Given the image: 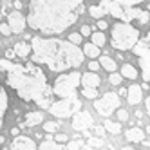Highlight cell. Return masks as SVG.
<instances>
[{"label": "cell", "mask_w": 150, "mask_h": 150, "mask_svg": "<svg viewBox=\"0 0 150 150\" xmlns=\"http://www.w3.org/2000/svg\"><path fill=\"white\" fill-rule=\"evenodd\" d=\"M85 11L83 0H29L25 24L44 35H60Z\"/></svg>", "instance_id": "6da1fadb"}, {"label": "cell", "mask_w": 150, "mask_h": 150, "mask_svg": "<svg viewBox=\"0 0 150 150\" xmlns=\"http://www.w3.org/2000/svg\"><path fill=\"white\" fill-rule=\"evenodd\" d=\"M0 72H6V81L18 98L25 103H36L42 109H49L52 103V92L47 85L45 72L35 63H15L13 60L0 58Z\"/></svg>", "instance_id": "7a4b0ae2"}, {"label": "cell", "mask_w": 150, "mask_h": 150, "mask_svg": "<svg viewBox=\"0 0 150 150\" xmlns=\"http://www.w3.org/2000/svg\"><path fill=\"white\" fill-rule=\"evenodd\" d=\"M31 60L33 63L45 65L54 72L78 69L83 63V52L78 45L58 38L35 36L31 42Z\"/></svg>", "instance_id": "3957f363"}, {"label": "cell", "mask_w": 150, "mask_h": 150, "mask_svg": "<svg viewBox=\"0 0 150 150\" xmlns=\"http://www.w3.org/2000/svg\"><path fill=\"white\" fill-rule=\"evenodd\" d=\"M139 40V29H136L128 22H117L110 29V45L116 51H130Z\"/></svg>", "instance_id": "277c9868"}, {"label": "cell", "mask_w": 150, "mask_h": 150, "mask_svg": "<svg viewBox=\"0 0 150 150\" xmlns=\"http://www.w3.org/2000/svg\"><path fill=\"white\" fill-rule=\"evenodd\" d=\"M80 72H67V74H60L54 80L51 92L58 96L60 100L63 98H71V96H76V89L80 85Z\"/></svg>", "instance_id": "5b68a950"}, {"label": "cell", "mask_w": 150, "mask_h": 150, "mask_svg": "<svg viewBox=\"0 0 150 150\" xmlns=\"http://www.w3.org/2000/svg\"><path fill=\"white\" fill-rule=\"evenodd\" d=\"M78 110H81V101L76 96H71V98H63L60 101H52L49 105V112L52 116H56L58 120H65L71 117L72 114H76Z\"/></svg>", "instance_id": "8992f818"}, {"label": "cell", "mask_w": 150, "mask_h": 150, "mask_svg": "<svg viewBox=\"0 0 150 150\" xmlns=\"http://www.w3.org/2000/svg\"><path fill=\"white\" fill-rule=\"evenodd\" d=\"M120 105H121L120 96L116 92H107V94L101 96V98L94 100V110L103 117H109V116H112L116 112V109H120Z\"/></svg>", "instance_id": "52a82bcc"}, {"label": "cell", "mask_w": 150, "mask_h": 150, "mask_svg": "<svg viewBox=\"0 0 150 150\" xmlns=\"http://www.w3.org/2000/svg\"><path fill=\"white\" fill-rule=\"evenodd\" d=\"M94 125L92 121V116L85 110H78L76 114H72V128L76 132H83V130H89V128Z\"/></svg>", "instance_id": "ba28073f"}, {"label": "cell", "mask_w": 150, "mask_h": 150, "mask_svg": "<svg viewBox=\"0 0 150 150\" xmlns=\"http://www.w3.org/2000/svg\"><path fill=\"white\" fill-rule=\"evenodd\" d=\"M7 25H9V29H11V33L13 35H20L22 31L25 29V16L22 15V11H11L7 15Z\"/></svg>", "instance_id": "9c48e42d"}, {"label": "cell", "mask_w": 150, "mask_h": 150, "mask_svg": "<svg viewBox=\"0 0 150 150\" xmlns=\"http://www.w3.org/2000/svg\"><path fill=\"white\" fill-rule=\"evenodd\" d=\"M40 123H44V112L36 110V112H27L22 120L18 117V125L20 128H31V127H36Z\"/></svg>", "instance_id": "30bf717a"}, {"label": "cell", "mask_w": 150, "mask_h": 150, "mask_svg": "<svg viewBox=\"0 0 150 150\" xmlns=\"http://www.w3.org/2000/svg\"><path fill=\"white\" fill-rule=\"evenodd\" d=\"M11 148H13V150H36V145H35V141H33L31 137L20 134V136H16V137L13 139Z\"/></svg>", "instance_id": "8fae6325"}, {"label": "cell", "mask_w": 150, "mask_h": 150, "mask_svg": "<svg viewBox=\"0 0 150 150\" xmlns=\"http://www.w3.org/2000/svg\"><path fill=\"white\" fill-rule=\"evenodd\" d=\"M127 101L130 103L132 107H136V105H139L143 101V91H141V87L139 85H130V87L127 89Z\"/></svg>", "instance_id": "7c38bea8"}, {"label": "cell", "mask_w": 150, "mask_h": 150, "mask_svg": "<svg viewBox=\"0 0 150 150\" xmlns=\"http://www.w3.org/2000/svg\"><path fill=\"white\" fill-rule=\"evenodd\" d=\"M80 83L85 89H98L101 83V78L96 72H85L83 76H80Z\"/></svg>", "instance_id": "4fadbf2b"}, {"label": "cell", "mask_w": 150, "mask_h": 150, "mask_svg": "<svg viewBox=\"0 0 150 150\" xmlns=\"http://www.w3.org/2000/svg\"><path fill=\"white\" fill-rule=\"evenodd\" d=\"M125 137L127 141H132V143H141L145 139V130H141L139 127H130L125 130Z\"/></svg>", "instance_id": "5bb4252c"}, {"label": "cell", "mask_w": 150, "mask_h": 150, "mask_svg": "<svg viewBox=\"0 0 150 150\" xmlns=\"http://www.w3.org/2000/svg\"><path fill=\"white\" fill-rule=\"evenodd\" d=\"M100 58V67H103V69H107V71H110V72H116V69H117V63L109 56V54H107V52H105V54H100L98 56Z\"/></svg>", "instance_id": "9a60e30c"}, {"label": "cell", "mask_w": 150, "mask_h": 150, "mask_svg": "<svg viewBox=\"0 0 150 150\" xmlns=\"http://www.w3.org/2000/svg\"><path fill=\"white\" fill-rule=\"evenodd\" d=\"M15 54H16V58H20V60H24V58H27L29 54H31V45L29 44H25V42H18V44H15Z\"/></svg>", "instance_id": "2e32d148"}, {"label": "cell", "mask_w": 150, "mask_h": 150, "mask_svg": "<svg viewBox=\"0 0 150 150\" xmlns=\"http://www.w3.org/2000/svg\"><path fill=\"white\" fill-rule=\"evenodd\" d=\"M7 103H9V98H7V92L6 89L0 85V127H2V117L7 110Z\"/></svg>", "instance_id": "e0dca14e"}, {"label": "cell", "mask_w": 150, "mask_h": 150, "mask_svg": "<svg viewBox=\"0 0 150 150\" xmlns=\"http://www.w3.org/2000/svg\"><path fill=\"white\" fill-rule=\"evenodd\" d=\"M83 56H87V58H98L100 54H101V51H100V47H96L94 44H83Z\"/></svg>", "instance_id": "ac0fdd59"}, {"label": "cell", "mask_w": 150, "mask_h": 150, "mask_svg": "<svg viewBox=\"0 0 150 150\" xmlns=\"http://www.w3.org/2000/svg\"><path fill=\"white\" fill-rule=\"evenodd\" d=\"M121 78L136 80V78H137V71H136V67L130 65V63H125V65L121 67Z\"/></svg>", "instance_id": "d6986e66"}, {"label": "cell", "mask_w": 150, "mask_h": 150, "mask_svg": "<svg viewBox=\"0 0 150 150\" xmlns=\"http://www.w3.org/2000/svg\"><path fill=\"white\" fill-rule=\"evenodd\" d=\"M91 44H94L96 47L101 49L107 44V38H105V35L101 33V31H98V33H91Z\"/></svg>", "instance_id": "ffe728a7"}, {"label": "cell", "mask_w": 150, "mask_h": 150, "mask_svg": "<svg viewBox=\"0 0 150 150\" xmlns=\"http://www.w3.org/2000/svg\"><path fill=\"white\" fill-rule=\"evenodd\" d=\"M89 13H91V16H92V18H98V20H101V16H103V15H107V9H105V6L100 2L98 6H91Z\"/></svg>", "instance_id": "44dd1931"}, {"label": "cell", "mask_w": 150, "mask_h": 150, "mask_svg": "<svg viewBox=\"0 0 150 150\" xmlns=\"http://www.w3.org/2000/svg\"><path fill=\"white\" fill-rule=\"evenodd\" d=\"M36 150H67L63 145H58L56 141H51V139H47V141H44Z\"/></svg>", "instance_id": "7402d4cb"}, {"label": "cell", "mask_w": 150, "mask_h": 150, "mask_svg": "<svg viewBox=\"0 0 150 150\" xmlns=\"http://www.w3.org/2000/svg\"><path fill=\"white\" fill-rule=\"evenodd\" d=\"M103 130L110 132V134H120V132H121V123H114V121H110V120H105Z\"/></svg>", "instance_id": "603a6c76"}, {"label": "cell", "mask_w": 150, "mask_h": 150, "mask_svg": "<svg viewBox=\"0 0 150 150\" xmlns=\"http://www.w3.org/2000/svg\"><path fill=\"white\" fill-rule=\"evenodd\" d=\"M58 128H60V123H58V121H45V123H44V130H45L47 134L56 132Z\"/></svg>", "instance_id": "cb8c5ba5"}, {"label": "cell", "mask_w": 150, "mask_h": 150, "mask_svg": "<svg viewBox=\"0 0 150 150\" xmlns=\"http://www.w3.org/2000/svg\"><path fill=\"white\" fill-rule=\"evenodd\" d=\"M83 145H85L83 139H72V141H69V145H67L65 148H67V150H81Z\"/></svg>", "instance_id": "d4e9b609"}, {"label": "cell", "mask_w": 150, "mask_h": 150, "mask_svg": "<svg viewBox=\"0 0 150 150\" xmlns=\"http://www.w3.org/2000/svg\"><path fill=\"white\" fill-rule=\"evenodd\" d=\"M101 145H103V137H96L94 136V137H91L89 141H87V146L89 148H100Z\"/></svg>", "instance_id": "484cf974"}, {"label": "cell", "mask_w": 150, "mask_h": 150, "mask_svg": "<svg viewBox=\"0 0 150 150\" xmlns=\"http://www.w3.org/2000/svg\"><path fill=\"white\" fill-rule=\"evenodd\" d=\"M81 94L85 96V98H89V100H96L98 98V89H81Z\"/></svg>", "instance_id": "4316f807"}, {"label": "cell", "mask_w": 150, "mask_h": 150, "mask_svg": "<svg viewBox=\"0 0 150 150\" xmlns=\"http://www.w3.org/2000/svg\"><path fill=\"white\" fill-rule=\"evenodd\" d=\"M116 116H117V120H120V123H125V121H128V112L125 110V109H116Z\"/></svg>", "instance_id": "83f0119b"}, {"label": "cell", "mask_w": 150, "mask_h": 150, "mask_svg": "<svg viewBox=\"0 0 150 150\" xmlns=\"http://www.w3.org/2000/svg\"><path fill=\"white\" fill-rule=\"evenodd\" d=\"M81 40H83V36H81L80 33H72V35L69 36V42H71V44H74V45H80Z\"/></svg>", "instance_id": "f1b7e54d"}, {"label": "cell", "mask_w": 150, "mask_h": 150, "mask_svg": "<svg viewBox=\"0 0 150 150\" xmlns=\"http://www.w3.org/2000/svg\"><path fill=\"white\" fill-rule=\"evenodd\" d=\"M121 74H117V72H112L110 74V78H109V81L112 83V85H121Z\"/></svg>", "instance_id": "f546056e"}, {"label": "cell", "mask_w": 150, "mask_h": 150, "mask_svg": "<svg viewBox=\"0 0 150 150\" xmlns=\"http://www.w3.org/2000/svg\"><path fill=\"white\" fill-rule=\"evenodd\" d=\"M0 35H4V36H11V29H9V25L6 22H0Z\"/></svg>", "instance_id": "4dcf8cb0"}, {"label": "cell", "mask_w": 150, "mask_h": 150, "mask_svg": "<svg viewBox=\"0 0 150 150\" xmlns=\"http://www.w3.org/2000/svg\"><path fill=\"white\" fill-rule=\"evenodd\" d=\"M54 141H56V143H67V134H65V132H58V134L54 136Z\"/></svg>", "instance_id": "1f68e13d"}, {"label": "cell", "mask_w": 150, "mask_h": 150, "mask_svg": "<svg viewBox=\"0 0 150 150\" xmlns=\"http://www.w3.org/2000/svg\"><path fill=\"white\" fill-rule=\"evenodd\" d=\"M92 134H94L96 137H103V136H105L103 127H94V128H92Z\"/></svg>", "instance_id": "d6a6232c"}, {"label": "cell", "mask_w": 150, "mask_h": 150, "mask_svg": "<svg viewBox=\"0 0 150 150\" xmlns=\"http://www.w3.org/2000/svg\"><path fill=\"white\" fill-rule=\"evenodd\" d=\"M91 33H92V29L89 25H81V29H80V35L81 36H91Z\"/></svg>", "instance_id": "836d02e7"}, {"label": "cell", "mask_w": 150, "mask_h": 150, "mask_svg": "<svg viewBox=\"0 0 150 150\" xmlns=\"http://www.w3.org/2000/svg\"><path fill=\"white\" fill-rule=\"evenodd\" d=\"M15 58H16L15 51H13V49H7V51H6V60H15Z\"/></svg>", "instance_id": "e575fe53"}, {"label": "cell", "mask_w": 150, "mask_h": 150, "mask_svg": "<svg viewBox=\"0 0 150 150\" xmlns=\"http://www.w3.org/2000/svg\"><path fill=\"white\" fill-rule=\"evenodd\" d=\"M98 69H100V63H98V62H91V63H89V71H91V72H96Z\"/></svg>", "instance_id": "d590c367"}, {"label": "cell", "mask_w": 150, "mask_h": 150, "mask_svg": "<svg viewBox=\"0 0 150 150\" xmlns=\"http://www.w3.org/2000/svg\"><path fill=\"white\" fill-rule=\"evenodd\" d=\"M139 22H141V24H146V22H148V11H141V16H139Z\"/></svg>", "instance_id": "8d00e7d4"}, {"label": "cell", "mask_w": 150, "mask_h": 150, "mask_svg": "<svg viewBox=\"0 0 150 150\" xmlns=\"http://www.w3.org/2000/svg\"><path fill=\"white\" fill-rule=\"evenodd\" d=\"M13 6H15V9H16V11H22V7H24L22 0H15V2H13Z\"/></svg>", "instance_id": "74e56055"}, {"label": "cell", "mask_w": 150, "mask_h": 150, "mask_svg": "<svg viewBox=\"0 0 150 150\" xmlns=\"http://www.w3.org/2000/svg\"><path fill=\"white\" fill-rule=\"evenodd\" d=\"M98 29H107V22H105V20H98Z\"/></svg>", "instance_id": "f35d334b"}, {"label": "cell", "mask_w": 150, "mask_h": 150, "mask_svg": "<svg viewBox=\"0 0 150 150\" xmlns=\"http://www.w3.org/2000/svg\"><path fill=\"white\" fill-rule=\"evenodd\" d=\"M11 134H13L15 137H16V136H20V128H18V127H13V128H11Z\"/></svg>", "instance_id": "ab89813d"}, {"label": "cell", "mask_w": 150, "mask_h": 150, "mask_svg": "<svg viewBox=\"0 0 150 150\" xmlns=\"http://www.w3.org/2000/svg\"><path fill=\"white\" fill-rule=\"evenodd\" d=\"M117 96H127V89H125V87H120V91H117Z\"/></svg>", "instance_id": "60d3db41"}, {"label": "cell", "mask_w": 150, "mask_h": 150, "mask_svg": "<svg viewBox=\"0 0 150 150\" xmlns=\"http://www.w3.org/2000/svg\"><path fill=\"white\" fill-rule=\"evenodd\" d=\"M141 143H143V146H145V148H148V146H150V143L146 141V139H143V141H141Z\"/></svg>", "instance_id": "b9f144b4"}, {"label": "cell", "mask_w": 150, "mask_h": 150, "mask_svg": "<svg viewBox=\"0 0 150 150\" xmlns=\"http://www.w3.org/2000/svg\"><path fill=\"white\" fill-rule=\"evenodd\" d=\"M121 150H137V148H132V146H123Z\"/></svg>", "instance_id": "7bdbcfd3"}, {"label": "cell", "mask_w": 150, "mask_h": 150, "mask_svg": "<svg viewBox=\"0 0 150 150\" xmlns=\"http://www.w3.org/2000/svg\"><path fill=\"white\" fill-rule=\"evenodd\" d=\"M2 143H6V137H4V136H0V145H2Z\"/></svg>", "instance_id": "ee69618b"}, {"label": "cell", "mask_w": 150, "mask_h": 150, "mask_svg": "<svg viewBox=\"0 0 150 150\" xmlns=\"http://www.w3.org/2000/svg\"><path fill=\"white\" fill-rule=\"evenodd\" d=\"M0 22H2V13H0Z\"/></svg>", "instance_id": "f6af8a7d"}]
</instances>
